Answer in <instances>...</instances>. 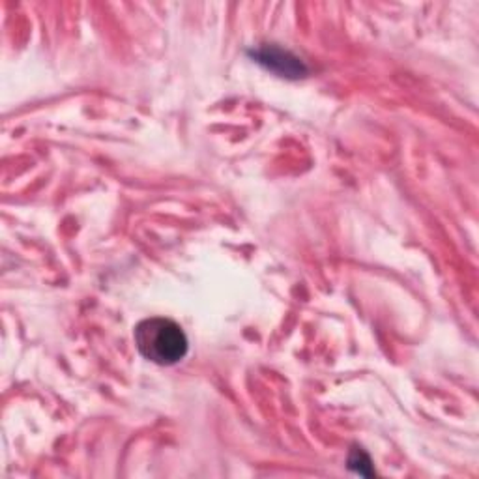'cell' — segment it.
Here are the masks:
<instances>
[{
  "mask_svg": "<svg viewBox=\"0 0 479 479\" xmlns=\"http://www.w3.org/2000/svg\"><path fill=\"white\" fill-rule=\"evenodd\" d=\"M136 344L139 352L158 366H175L187 354V337L180 326L163 317L141 320L136 326Z\"/></svg>",
  "mask_w": 479,
  "mask_h": 479,
  "instance_id": "obj_1",
  "label": "cell"
},
{
  "mask_svg": "<svg viewBox=\"0 0 479 479\" xmlns=\"http://www.w3.org/2000/svg\"><path fill=\"white\" fill-rule=\"evenodd\" d=\"M257 62L264 64L268 70L279 73L281 78H301L305 73V66L300 62V59L293 56L277 47H262L255 53Z\"/></svg>",
  "mask_w": 479,
  "mask_h": 479,
  "instance_id": "obj_2",
  "label": "cell"
},
{
  "mask_svg": "<svg viewBox=\"0 0 479 479\" xmlns=\"http://www.w3.org/2000/svg\"><path fill=\"white\" fill-rule=\"evenodd\" d=\"M349 468L359 475H373L375 470L371 467L369 455L363 451L361 448H354L349 457Z\"/></svg>",
  "mask_w": 479,
  "mask_h": 479,
  "instance_id": "obj_3",
  "label": "cell"
}]
</instances>
